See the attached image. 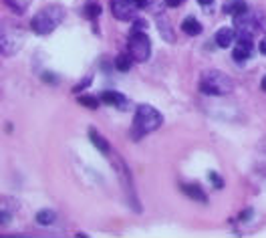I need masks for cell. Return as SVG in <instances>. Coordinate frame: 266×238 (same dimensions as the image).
Wrapping results in <instances>:
<instances>
[{
    "instance_id": "6da1fadb",
    "label": "cell",
    "mask_w": 266,
    "mask_h": 238,
    "mask_svg": "<svg viewBox=\"0 0 266 238\" xmlns=\"http://www.w3.org/2000/svg\"><path fill=\"white\" fill-rule=\"evenodd\" d=\"M63 18H65V8L61 4H48L32 16L30 28L36 34H48L63 22Z\"/></svg>"
},
{
    "instance_id": "7a4b0ae2",
    "label": "cell",
    "mask_w": 266,
    "mask_h": 238,
    "mask_svg": "<svg viewBox=\"0 0 266 238\" xmlns=\"http://www.w3.org/2000/svg\"><path fill=\"white\" fill-rule=\"evenodd\" d=\"M164 123V117L155 107L151 105H139L135 111V119H133V137L139 139L145 133L155 131L159 125Z\"/></svg>"
},
{
    "instance_id": "3957f363",
    "label": "cell",
    "mask_w": 266,
    "mask_h": 238,
    "mask_svg": "<svg viewBox=\"0 0 266 238\" xmlns=\"http://www.w3.org/2000/svg\"><path fill=\"white\" fill-rule=\"evenodd\" d=\"M232 79L222 71H204L200 77V91L208 95H228L232 93Z\"/></svg>"
},
{
    "instance_id": "277c9868",
    "label": "cell",
    "mask_w": 266,
    "mask_h": 238,
    "mask_svg": "<svg viewBox=\"0 0 266 238\" xmlns=\"http://www.w3.org/2000/svg\"><path fill=\"white\" fill-rule=\"evenodd\" d=\"M129 53L139 63L149 59V55H151V40H149V36L143 30L131 28V34H129Z\"/></svg>"
},
{
    "instance_id": "5b68a950",
    "label": "cell",
    "mask_w": 266,
    "mask_h": 238,
    "mask_svg": "<svg viewBox=\"0 0 266 238\" xmlns=\"http://www.w3.org/2000/svg\"><path fill=\"white\" fill-rule=\"evenodd\" d=\"M252 55V38H250V32H240L238 34V44L236 49L232 51V57L236 61H246L250 59Z\"/></svg>"
},
{
    "instance_id": "8992f818",
    "label": "cell",
    "mask_w": 266,
    "mask_h": 238,
    "mask_svg": "<svg viewBox=\"0 0 266 238\" xmlns=\"http://www.w3.org/2000/svg\"><path fill=\"white\" fill-rule=\"evenodd\" d=\"M111 12L117 20H129L135 14V6L131 0H111Z\"/></svg>"
},
{
    "instance_id": "52a82bcc",
    "label": "cell",
    "mask_w": 266,
    "mask_h": 238,
    "mask_svg": "<svg viewBox=\"0 0 266 238\" xmlns=\"http://www.w3.org/2000/svg\"><path fill=\"white\" fill-rule=\"evenodd\" d=\"M234 24H236V28L240 30V32H250V34H254L256 30H258V18L256 16H246V12L244 14H238L236 18H234Z\"/></svg>"
},
{
    "instance_id": "ba28073f",
    "label": "cell",
    "mask_w": 266,
    "mask_h": 238,
    "mask_svg": "<svg viewBox=\"0 0 266 238\" xmlns=\"http://www.w3.org/2000/svg\"><path fill=\"white\" fill-rule=\"evenodd\" d=\"M99 99L103 101V103H107V105H125V97L119 93V91H103L101 95H99Z\"/></svg>"
},
{
    "instance_id": "9c48e42d",
    "label": "cell",
    "mask_w": 266,
    "mask_h": 238,
    "mask_svg": "<svg viewBox=\"0 0 266 238\" xmlns=\"http://www.w3.org/2000/svg\"><path fill=\"white\" fill-rule=\"evenodd\" d=\"M224 12L232 14V16H238V14L248 12V4L244 2V0H228V2L224 4Z\"/></svg>"
},
{
    "instance_id": "30bf717a",
    "label": "cell",
    "mask_w": 266,
    "mask_h": 238,
    "mask_svg": "<svg viewBox=\"0 0 266 238\" xmlns=\"http://www.w3.org/2000/svg\"><path fill=\"white\" fill-rule=\"evenodd\" d=\"M182 190H184V194H188L192 200H198V202H206L208 200L206 198V192H204V190L198 184H184Z\"/></svg>"
},
{
    "instance_id": "8fae6325",
    "label": "cell",
    "mask_w": 266,
    "mask_h": 238,
    "mask_svg": "<svg viewBox=\"0 0 266 238\" xmlns=\"http://www.w3.org/2000/svg\"><path fill=\"white\" fill-rule=\"evenodd\" d=\"M232 38H234V30L230 26H224L216 32V44L222 46V49H226V46L232 44Z\"/></svg>"
},
{
    "instance_id": "7c38bea8",
    "label": "cell",
    "mask_w": 266,
    "mask_h": 238,
    "mask_svg": "<svg viewBox=\"0 0 266 238\" xmlns=\"http://www.w3.org/2000/svg\"><path fill=\"white\" fill-rule=\"evenodd\" d=\"M89 137H91V141H93V146L99 150V152H103V154H107L109 152V141L105 139V137H101L95 129H89Z\"/></svg>"
},
{
    "instance_id": "4fadbf2b",
    "label": "cell",
    "mask_w": 266,
    "mask_h": 238,
    "mask_svg": "<svg viewBox=\"0 0 266 238\" xmlns=\"http://www.w3.org/2000/svg\"><path fill=\"white\" fill-rule=\"evenodd\" d=\"M157 28H159V32H162V36L166 38V40H170V42H174L176 40V36H174V32H172V24L168 22L166 24V20H164V16L162 14H157Z\"/></svg>"
},
{
    "instance_id": "5bb4252c",
    "label": "cell",
    "mask_w": 266,
    "mask_h": 238,
    "mask_svg": "<svg viewBox=\"0 0 266 238\" xmlns=\"http://www.w3.org/2000/svg\"><path fill=\"white\" fill-rule=\"evenodd\" d=\"M182 28H184V32H188V34H192V36H196V34H200L202 32V24L194 18V16H188V18H184V22H182Z\"/></svg>"
},
{
    "instance_id": "9a60e30c",
    "label": "cell",
    "mask_w": 266,
    "mask_h": 238,
    "mask_svg": "<svg viewBox=\"0 0 266 238\" xmlns=\"http://www.w3.org/2000/svg\"><path fill=\"white\" fill-rule=\"evenodd\" d=\"M131 65H133V57H131V53H129V55L121 53V55L115 57V69H117V71L127 73V71L131 69Z\"/></svg>"
},
{
    "instance_id": "2e32d148",
    "label": "cell",
    "mask_w": 266,
    "mask_h": 238,
    "mask_svg": "<svg viewBox=\"0 0 266 238\" xmlns=\"http://www.w3.org/2000/svg\"><path fill=\"white\" fill-rule=\"evenodd\" d=\"M83 16L95 20L97 16H101V6L95 2V0H89V2L85 4V8H83Z\"/></svg>"
},
{
    "instance_id": "e0dca14e",
    "label": "cell",
    "mask_w": 266,
    "mask_h": 238,
    "mask_svg": "<svg viewBox=\"0 0 266 238\" xmlns=\"http://www.w3.org/2000/svg\"><path fill=\"white\" fill-rule=\"evenodd\" d=\"M36 222H38V224H44V226L52 224V222H55V212H52V210H38Z\"/></svg>"
},
{
    "instance_id": "ac0fdd59",
    "label": "cell",
    "mask_w": 266,
    "mask_h": 238,
    "mask_svg": "<svg viewBox=\"0 0 266 238\" xmlns=\"http://www.w3.org/2000/svg\"><path fill=\"white\" fill-rule=\"evenodd\" d=\"M4 2L14 10V12H24L30 4V0H4Z\"/></svg>"
},
{
    "instance_id": "d6986e66",
    "label": "cell",
    "mask_w": 266,
    "mask_h": 238,
    "mask_svg": "<svg viewBox=\"0 0 266 238\" xmlns=\"http://www.w3.org/2000/svg\"><path fill=\"white\" fill-rule=\"evenodd\" d=\"M79 103H81V105H87V107H91V109H97V107H99V101H97L95 97H91V95H81V97H79Z\"/></svg>"
},
{
    "instance_id": "ffe728a7",
    "label": "cell",
    "mask_w": 266,
    "mask_h": 238,
    "mask_svg": "<svg viewBox=\"0 0 266 238\" xmlns=\"http://www.w3.org/2000/svg\"><path fill=\"white\" fill-rule=\"evenodd\" d=\"M208 176H210V182H212V184H214L216 188H222V186H224V182H222L220 174H216V172H210Z\"/></svg>"
},
{
    "instance_id": "44dd1931",
    "label": "cell",
    "mask_w": 266,
    "mask_h": 238,
    "mask_svg": "<svg viewBox=\"0 0 266 238\" xmlns=\"http://www.w3.org/2000/svg\"><path fill=\"white\" fill-rule=\"evenodd\" d=\"M91 81H93V77H87V79H83V81H81L79 85H75V91L79 93L81 89H85V87H89V85H91Z\"/></svg>"
},
{
    "instance_id": "7402d4cb",
    "label": "cell",
    "mask_w": 266,
    "mask_h": 238,
    "mask_svg": "<svg viewBox=\"0 0 266 238\" xmlns=\"http://www.w3.org/2000/svg\"><path fill=\"white\" fill-rule=\"evenodd\" d=\"M42 79L46 83H57V75H52V73H42Z\"/></svg>"
},
{
    "instance_id": "603a6c76",
    "label": "cell",
    "mask_w": 266,
    "mask_h": 238,
    "mask_svg": "<svg viewBox=\"0 0 266 238\" xmlns=\"http://www.w3.org/2000/svg\"><path fill=\"white\" fill-rule=\"evenodd\" d=\"M131 2H133L135 8H143V6H147L149 0H131Z\"/></svg>"
},
{
    "instance_id": "cb8c5ba5",
    "label": "cell",
    "mask_w": 266,
    "mask_h": 238,
    "mask_svg": "<svg viewBox=\"0 0 266 238\" xmlns=\"http://www.w3.org/2000/svg\"><path fill=\"white\" fill-rule=\"evenodd\" d=\"M184 2V0H166V4L168 6H172V8H176V6H180Z\"/></svg>"
},
{
    "instance_id": "d4e9b609",
    "label": "cell",
    "mask_w": 266,
    "mask_h": 238,
    "mask_svg": "<svg viewBox=\"0 0 266 238\" xmlns=\"http://www.w3.org/2000/svg\"><path fill=\"white\" fill-rule=\"evenodd\" d=\"M240 218H242V220H248V218H252V210H250V208H248V210H244V212L240 214Z\"/></svg>"
},
{
    "instance_id": "484cf974",
    "label": "cell",
    "mask_w": 266,
    "mask_h": 238,
    "mask_svg": "<svg viewBox=\"0 0 266 238\" xmlns=\"http://www.w3.org/2000/svg\"><path fill=\"white\" fill-rule=\"evenodd\" d=\"M8 222H10V214H8V212H6V210H2V224H4V226H6V224H8Z\"/></svg>"
},
{
    "instance_id": "4316f807",
    "label": "cell",
    "mask_w": 266,
    "mask_h": 238,
    "mask_svg": "<svg viewBox=\"0 0 266 238\" xmlns=\"http://www.w3.org/2000/svg\"><path fill=\"white\" fill-rule=\"evenodd\" d=\"M260 53H262V55L266 57V36H264V38L260 40Z\"/></svg>"
},
{
    "instance_id": "83f0119b",
    "label": "cell",
    "mask_w": 266,
    "mask_h": 238,
    "mask_svg": "<svg viewBox=\"0 0 266 238\" xmlns=\"http://www.w3.org/2000/svg\"><path fill=\"white\" fill-rule=\"evenodd\" d=\"M260 87H262V89H264V91H266V75H264V77H262V81H260Z\"/></svg>"
},
{
    "instance_id": "f1b7e54d",
    "label": "cell",
    "mask_w": 266,
    "mask_h": 238,
    "mask_svg": "<svg viewBox=\"0 0 266 238\" xmlns=\"http://www.w3.org/2000/svg\"><path fill=\"white\" fill-rule=\"evenodd\" d=\"M200 4H204V6H208V4H212V0H198Z\"/></svg>"
}]
</instances>
